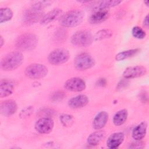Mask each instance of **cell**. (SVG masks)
Here are the masks:
<instances>
[{
  "label": "cell",
  "instance_id": "1",
  "mask_svg": "<svg viewBox=\"0 0 149 149\" xmlns=\"http://www.w3.org/2000/svg\"><path fill=\"white\" fill-rule=\"evenodd\" d=\"M49 2L47 1L37 2L27 9L23 15V22L27 25H31L41 20L44 15V9Z\"/></svg>",
  "mask_w": 149,
  "mask_h": 149
},
{
  "label": "cell",
  "instance_id": "2",
  "mask_svg": "<svg viewBox=\"0 0 149 149\" xmlns=\"http://www.w3.org/2000/svg\"><path fill=\"white\" fill-rule=\"evenodd\" d=\"M23 60L24 56L20 52H11L2 58L1 61V68L5 71H12L19 67Z\"/></svg>",
  "mask_w": 149,
  "mask_h": 149
},
{
  "label": "cell",
  "instance_id": "3",
  "mask_svg": "<svg viewBox=\"0 0 149 149\" xmlns=\"http://www.w3.org/2000/svg\"><path fill=\"white\" fill-rule=\"evenodd\" d=\"M84 17V13L81 10L73 9L62 15L59 22L64 27H73L79 25L82 22Z\"/></svg>",
  "mask_w": 149,
  "mask_h": 149
},
{
  "label": "cell",
  "instance_id": "4",
  "mask_svg": "<svg viewBox=\"0 0 149 149\" xmlns=\"http://www.w3.org/2000/svg\"><path fill=\"white\" fill-rule=\"evenodd\" d=\"M38 42V36L32 33H25L21 34L16 40V47L22 51L34 49Z\"/></svg>",
  "mask_w": 149,
  "mask_h": 149
},
{
  "label": "cell",
  "instance_id": "5",
  "mask_svg": "<svg viewBox=\"0 0 149 149\" xmlns=\"http://www.w3.org/2000/svg\"><path fill=\"white\" fill-rule=\"evenodd\" d=\"M93 40V36L91 31L87 30L77 31L71 37V42L73 45L81 47L90 45Z\"/></svg>",
  "mask_w": 149,
  "mask_h": 149
},
{
  "label": "cell",
  "instance_id": "6",
  "mask_svg": "<svg viewBox=\"0 0 149 149\" xmlns=\"http://www.w3.org/2000/svg\"><path fill=\"white\" fill-rule=\"evenodd\" d=\"M48 72L47 66L40 63H32L26 67L25 75L31 79H40L45 77Z\"/></svg>",
  "mask_w": 149,
  "mask_h": 149
},
{
  "label": "cell",
  "instance_id": "7",
  "mask_svg": "<svg viewBox=\"0 0 149 149\" xmlns=\"http://www.w3.org/2000/svg\"><path fill=\"white\" fill-rule=\"evenodd\" d=\"M70 58L69 51L65 48H57L51 51L48 56V61L54 65H59L66 62Z\"/></svg>",
  "mask_w": 149,
  "mask_h": 149
},
{
  "label": "cell",
  "instance_id": "8",
  "mask_svg": "<svg viewBox=\"0 0 149 149\" xmlns=\"http://www.w3.org/2000/svg\"><path fill=\"white\" fill-rule=\"evenodd\" d=\"M94 59L88 53L83 52L77 55L74 59V66L79 70L91 68L95 65Z\"/></svg>",
  "mask_w": 149,
  "mask_h": 149
},
{
  "label": "cell",
  "instance_id": "9",
  "mask_svg": "<svg viewBox=\"0 0 149 149\" xmlns=\"http://www.w3.org/2000/svg\"><path fill=\"white\" fill-rule=\"evenodd\" d=\"M54 123L51 118L41 117L37 120L34 127L37 132L41 134H48L52 132Z\"/></svg>",
  "mask_w": 149,
  "mask_h": 149
},
{
  "label": "cell",
  "instance_id": "10",
  "mask_svg": "<svg viewBox=\"0 0 149 149\" xmlns=\"http://www.w3.org/2000/svg\"><path fill=\"white\" fill-rule=\"evenodd\" d=\"M64 87L66 90L73 92H81L86 87V83L80 77H72L67 80L65 84Z\"/></svg>",
  "mask_w": 149,
  "mask_h": 149
},
{
  "label": "cell",
  "instance_id": "11",
  "mask_svg": "<svg viewBox=\"0 0 149 149\" xmlns=\"http://www.w3.org/2000/svg\"><path fill=\"white\" fill-rule=\"evenodd\" d=\"M147 73V69L143 66H133L127 68L123 72L125 79H133L144 76Z\"/></svg>",
  "mask_w": 149,
  "mask_h": 149
},
{
  "label": "cell",
  "instance_id": "12",
  "mask_svg": "<svg viewBox=\"0 0 149 149\" xmlns=\"http://www.w3.org/2000/svg\"><path fill=\"white\" fill-rule=\"evenodd\" d=\"M17 109V105L15 101L7 100L1 103L0 112L2 115L10 116L16 113Z\"/></svg>",
  "mask_w": 149,
  "mask_h": 149
},
{
  "label": "cell",
  "instance_id": "13",
  "mask_svg": "<svg viewBox=\"0 0 149 149\" xmlns=\"http://www.w3.org/2000/svg\"><path fill=\"white\" fill-rule=\"evenodd\" d=\"M15 90L14 83L8 79H1L0 81V97L3 98L11 95Z\"/></svg>",
  "mask_w": 149,
  "mask_h": 149
},
{
  "label": "cell",
  "instance_id": "14",
  "mask_svg": "<svg viewBox=\"0 0 149 149\" xmlns=\"http://www.w3.org/2000/svg\"><path fill=\"white\" fill-rule=\"evenodd\" d=\"M125 135L122 132L112 133L107 139V146L109 148H116L123 143Z\"/></svg>",
  "mask_w": 149,
  "mask_h": 149
},
{
  "label": "cell",
  "instance_id": "15",
  "mask_svg": "<svg viewBox=\"0 0 149 149\" xmlns=\"http://www.w3.org/2000/svg\"><path fill=\"white\" fill-rule=\"evenodd\" d=\"M109 16V12L108 9H98L90 16L89 22L91 24H98L105 21Z\"/></svg>",
  "mask_w": 149,
  "mask_h": 149
},
{
  "label": "cell",
  "instance_id": "16",
  "mask_svg": "<svg viewBox=\"0 0 149 149\" xmlns=\"http://www.w3.org/2000/svg\"><path fill=\"white\" fill-rule=\"evenodd\" d=\"M88 101V98L87 95L80 94L70 99L68 101V105L72 108L77 109L85 107Z\"/></svg>",
  "mask_w": 149,
  "mask_h": 149
},
{
  "label": "cell",
  "instance_id": "17",
  "mask_svg": "<svg viewBox=\"0 0 149 149\" xmlns=\"http://www.w3.org/2000/svg\"><path fill=\"white\" fill-rule=\"evenodd\" d=\"M62 15V10L61 9H54L43 16L40 23L42 25L48 24L58 19H60Z\"/></svg>",
  "mask_w": 149,
  "mask_h": 149
},
{
  "label": "cell",
  "instance_id": "18",
  "mask_svg": "<svg viewBox=\"0 0 149 149\" xmlns=\"http://www.w3.org/2000/svg\"><path fill=\"white\" fill-rule=\"evenodd\" d=\"M108 113L106 111H101L94 117L93 121V126L95 130H100L103 128L108 120Z\"/></svg>",
  "mask_w": 149,
  "mask_h": 149
},
{
  "label": "cell",
  "instance_id": "19",
  "mask_svg": "<svg viewBox=\"0 0 149 149\" xmlns=\"http://www.w3.org/2000/svg\"><path fill=\"white\" fill-rule=\"evenodd\" d=\"M147 124L146 122H142L137 125L132 131V137L135 140H142L147 133Z\"/></svg>",
  "mask_w": 149,
  "mask_h": 149
},
{
  "label": "cell",
  "instance_id": "20",
  "mask_svg": "<svg viewBox=\"0 0 149 149\" xmlns=\"http://www.w3.org/2000/svg\"><path fill=\"white\" fill-rule=\"evenodd\" d=\"M105 132L98 130L88 136L87 142L90 146H97L105 138Z\"/></svg>",
  "mask_w": 149,
  "mask_h": 149
},
{
  "label": "cell",
  "instance_id": "21",
  "mask_svg": "<svg viewBox=\"0 0 149 149\" xmlns=\"http://www.w3.org/2000/svg\"><path fill=\"white\" fill-rule=\"evenodd\" d=\"M121 2H122V1H118V0L98 1L97 3L94 5L93 10L95 11L98 9H108L109 8H111V7H113L118 5Z\"/></svg>",
  "mask_w": 149,
  "mask_h": 149
},
{
  "label": "cell",
  "instance_id": "22",
  "mask_svg": "<svg viewBox=\"0 0 149 149\" xmlns=\"http://www.w3.org/2000/svg\"><path fill=\"white\" fill-rule=\"evenodd\" d=\"M127 111L126 109H123L116 112L113 117V123L115 126L122 125L126 121L127 118Z\"/></svg>",
  "mask_w": 149,
  "mask_h": 149
},
{
  "label": "cell",
  "instance_id": "23",
  "mask_svg": "<svg viewBox=\"0 0 149 149\" xmlns=\"http://www.w3.org/2000/svg\"><path fill=\"white\" fill-rule=\"evenodd\" d=\"M140 51L139 49H131L119 52L115 56V60L117 61H123L136 55Z\"/></svg>",
  "mask_w": 149,
  "mask_h": 149
},
{
  "label": "cell",
  "instance_id": "24",
  "mask_svg": "<svg viewBox=\"0 0 149 149\" xmlns=\"http://www.w3.org/2000/svg\"><path fill=\"white\" fill-rule=\"evenodd\" d=\"M13 16L12 10L9 8H2L0 9V23H2L10 20Z\"/></svg>",
  "mask_w": 149,
  "mask_h": 149
},
{
  "label": "cell",
  "instance_id": "25",
  "mask_svg": "<svg viewBox=\"0 0 149 149\" xmlns=\"http://www.w3.org/2000/svg\"><path fill=\"white\" fill-rule=\"evenodd\" d=\"M112 31L109 29H103L98 31L93 36L95 41H100L111 37L112 36Z\"/></svg>",
  "mask_w": 149,
  "mask_h": 149
},
{
  "label": "cell",
  "instance_id": "26",
  "mask_svg": "<svg viewBox=\"0 0 149 149\" xmlns=\"http://www.w3.org/2000/svg\"><path fill=\"white\" fill-rule=\"evenodd\" d=\"M60 120L64 126L69 127L73 125L74 118L71 115L62 114L60 116Z\"/></svg>",
  "mask_w": 149,
  "mask_h": 149
},
{
  "label": "cell",
  "instance_id": "27",
  "mask_svg": "<svg viewBox=\"0 0 149 149\" xmlns=\"http://www.w3.org/2000/svg\"><path fill=\"white\" fill-rule=\"evenodd\" d=\"M133 36L137 39H143L146 36L145 31L139 26H134L132 30Z\"/></svg>",
  "mask_w": 149,
  "mask_h": 149
},
{
  "label": "cell",
  "instance_id": "28",
  "mask_svg": "<svg viewBox=\"0 0 149 149\" xmlns=\"http://www.w3.org/2000/svg\"><path fill=\"white\" fill-rule=\"evenodd\" d=\"M65 96V93L62 91H56L51 94L50 100L53 102H58L62 101Z\"/></svg>",
  "mask_w": 149,
  "mask_h": 149
},
{
  "label": "cell",
  "instance_id": "29",
  "mask_svg": "<svg viewBox=\"0 0 149 149\" xmlns=\"http://www.w3.org/2000/svg\"><path fill=\"white\" fill-rule=\"evenodd\" d=\"M55 114V111L51 108H44L41 109L39 111L38 115L41 117H47L51 118V116H54Z\"/></svg>",
  "mask_w": 149,
  "mask_h": 149
},
{
  "label": "cell",
  "instance_id": "30",
  "mask_svg": "<svg viewBox=\"0 0 149 149\" xmlns=\"http://www.w3.org/2000/svg\"><path fill=\"white\" fill-rule=\"evenodd\" d=\"M33 107L29 106L23 108L20 112V118L22 119H25L29 117L33 112Z\"/></svg>",
  "mask_w": 149,
  "mask_h": 149
},
{
  "label": "cell",
  "instance_id": "31",
  "mask_svg": "<svg viewBox=\"0 0 149 149\" xmlns=\"http://www.w3.org/2000/svg\"><path fill=\"white\" fill-rule=\"evenodd\" d=\"M144 143L140 141V140H136V142L132 143L129 147L130 148H141L144 146Z\"/></svg>",
  "mask_w": 149,
  "mask_h": 149
},
{
  "label": "cell",
  "instance_id": "32",
  "mask_svg": "<svg viewBox=\"0 0 149 149\" xmlns=\"http://www.w3.org/2000/svg\"><path fill=\"white\" fill-rule=\"evenodd\" d=\"M148 25H149V22H148V15H147L144 19L143 20V26L144 27H146V28L148 27Z\"/></svg>",
  "mask_w": 149,
  "mask_h": 149
},
{
  "label": "cell",
  "instance_id": "33",
  "mask_svg": "<svg viewBox=\"0 0 149 149\" xmlns=\"http://www.w3.org/2000/svg\"><path fill=\"white\" fill-rule=\"evenodd\" d=\"M106 84V81L104 79H101L98 81V85L102 86L104 84Z\"/></svg>",
  "mask_w": 149,
  "mask_h": 149
},
{
  "label": "cell",
  "instance_id": "34",
  "mask_svg": "<svg viewBox=\"0 0 149 149\" xmlns=\"http://www.w3.org/2000/svg\"><path fill=\"white\" fill-rule=\"evenodd\" d=\"M0 38H1L0 39V46H1V47H2L3 45V43H4V40H3L2 36H1Z\"/></svg>",
  "mask_w": 149,
  "mask_h": 149
},
{
  "label": "cell",
  "instance_id": "35",
  "mask_svg": "<svg viewBox=\"0 0 149 149\" xmlns=\"http://www.w3.org/2000/svg\"><path fill=\"white\" fill-rule=\"evenodd\" d=\"M144 3H146V5L147 6H148V3H149V1H144Z\"/></svg>",
  "mask_w": 149,
  "mask_h": 149
}]
</instances>
